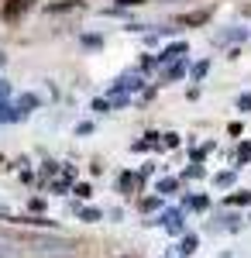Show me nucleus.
I'll use <instances>...</instances> for the list:
<instances>
[{
  "label": "nucleus",
  "instance_id": "1",
  "mask_svg": "<svg viewBox=\"0 0 251 258\" xmlns=\"http://www.w3.org/2000/svg\"><path fill=\"white\" fill-rule=\"evenodd\" d=\"M31 4H35V0H4L0 18L4 21H18V18H24V14L31 11Z\"/></svg>",
  "mask_w": 251,
  "mask_h": 258
},
{
  "label": "nucleus",
  "instance_id": "2",
  "mask_svg": "<svg viewBox=\"0 0 251 258\" xmlns=\"http://www.w3.org/2000/svg\"><path fill=\"white\" fill-rule=\"evenodd\" d=\"M76 7H83L79 0H62V4H48V14H62V11H76Z\"/></svg>",
  "mask_w": 251,
  "mask_h": 258
},
{
  "label": "nucleus",
  "instance_id": "3",
  "mask_svg": "<svg viewBox=\"0 0 251 258\" xmlns=\"http://www.w3.org/2000/svg\"><path fill=\"white\" fill-rule=\"evenodd\" d=\"M207 18H210V11H196V14H186V18H179V24H203Z\"/></svg>",
  "mask_w": 251,
  "mask_h": 258
},
{
  "label": "nucleus",
  "instance_id": "4",
  "mask_svg": "<svg viewBox=\"0 0 251 258\" xmlns=\"http://www.w3.org/2000/svg\"><path fill=\"white\" fill-rule=\"evenodd\" d=\"M14 117H18V114H14L7 103H0V120H14Z\"/></svg>",
  "mask_w": 251,
  "mask_h": 258
},
{
  "label": "nucleus",
  "instance_id": "5",
  "mask_svg": "<svg viewBox=\"0 0 251 258\" xmlns=\"http://www.w3.org/2000/svg\"><path fill=\"white\" fill-rule=\"evenodd\" d=\"M172 189H175L172 179H162V182H158V193H172Z\"/></svg>",
  "mask_w": 251,
  "mask_h": 258
},
{
  "label": "nucleus",
  "instance_id": "6",
  "mask_svg": "<svg viewBox=\"0 0 251 258\" xmlns=\"http://www.w3.org/2000/svg\"><path fill=\"white\" fill-rule=\"evenodd\" d=\"M182 52H186V45H172V48L165 52V59H175V55H182Z\"/></svg>",
  "mask_w": 251,
  "mask_h": 258
},
{
  "label": "nucleus",
  "instance_id": "7",
  "mask_svg": "<svg viewBox=\"0 0 251 258\" xmlns=\"http://www.w3.org/2000/svg\"><path fill=\"white\" fill-rule=\"evenodd\" d=\"M76 193H79V197H90L93 189H90V182H79V186H76Z\"/></svg>",
  "mask_w": 251,
  "mask_h": 258
},
{
  "label": "nucleus",
  "instance_id": "8",
  "mask_svg": "<svg viewBox=\"0 0 251 258\" xmlns=\"http://www.w3.org/2000/svg\"><path fill=\"white\" fill-rule=\"evenodd\" d=\"M248 200H251V193H234L231 203H248Z\"/></svg>",
  "mask_w": 251,
  "mask_h": 258
},
{
  "label": "nucleus",
  "instance_id": "9",
  "mask_svg": "<svg viewBox=\"0 0 251 258\" xmlns=\"http://www.w3.org/2000/svg\"><path fill=\"white\" fill-rule=\"evenodd\" d=\"M7 97H11V86H7V83L0 80V103H4V100H7Z\"/></svg>",
  "mask_w": 251,
  "mask_h": 258
},
{
  "label": "nucleus",
  "instance_id": "10",
  "mask_svg": "<svg viewBox=\"0 0 251 258\" xmlns=\"http://www.w3.org/2000/svg\"><path fill=\"white\" fill-rule=\"evenodd\" d=\"M120 7H135V4H145V0H117Z\"/></svg>",
  "mask_w": 251,
  "mask_h": 258
},
{
  "label": "nucleus",
  "instance_id": "11",
  "mask_svg": "<svg viewBox=\"0 0 251 258\" xmlns=\"http://www.w3.org/2000/svg\"><path fill=\"white\" fill-rule=\"evenodd\" d=\"M241 159H251V145H241Z\"/></svg>",
  "mask_w": 251,
  "mask_h": 258
},
{
  "label": "nucleus",
  "instance_id": "12",
  "mask_svg": "<svg viewBox=\"0 0 251 258\" xmlns=\"http://www.w3.org/2000/svg\"><path fill=\"white\" fill-rule=\"evenodd\" d=\"M241 107H251V97H244V100H241Z\"/></svg>",
  "mask_w": 251,
  "mask_h": 258
}]
</instances>
